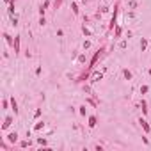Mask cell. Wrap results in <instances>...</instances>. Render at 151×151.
Returning <instances> with one entry per match:
<instances>
[{
	"instance_id": "cell-1",
	"label": "cell",
	"mask_w": 151,
	"mask_h": 151,
	"mask_svg": "<svg viewBox=\"0 0 151 151\" xmlns=\"http://www.w3.org/2000/svg\"><path fill=\"white\" fill-rule=\"evenodd\" d=\"M103 52H105V48H100V50H98V52H94V55H93V59H91V61H89V71H91V69H94V66H96V62H98V59L101 57V54H103Z\"/></svg>"
},
{
	"instance_id": "cell-2",
	"label": "cell",
	"mask_w": 151,
	"mask_h": 151,
	"mask_svg": "<svg viewBox=\"0 0 151 151\" xmlns=\"http://www.w3.org/2000/svg\"><path fill=\"white\" fill-rule=\"evenodd\" d=\"M117 14H119V5L114 7V14H112V20H110V25H109V30H114V27H117Z\"/></svg>"
},
{
	"instance_id": "cell-3",
	"label": "cell",
	"mask_w": 151,
	"mask_h": 151,
	"mask_svg": "<svg viewBox=\"0 0 151 151\" xmlns=\"http://www.w3.org/2000/svg\"><path fill=\"white\" fill-rule=\"evenodd\" d=\"M12 121H14V117H12V116H7V117H5L4 123H2V132H5V130H7V128L11 126Z\"/></svg>"
},
{
	"instance_id": "cell-4",
	"label": "cell",
	"mask_w": 151,
	"mask_h": 151,
	"mask_svg": "<svg viewBox=\"0 0 151 151\" xmlns=\"http://www.w3.org/2000/svg\"><path fill=\"white\" fill-rule=\"evenodd\" d=\"M139 124L142 126L144 133H151V126H149V123H148L146 119H142V117H141V119H139Z\"/></svg>"
},
{
	"instance_id": "cell-5",
	"label": "cell",
	"mask_w": 151,
	"mask_h": 151,
	"mask_svg": "<svg viewBox=\"0 0 151 151\" xmlns=\"http://www.w3.org/2000/svg\"><path fill=\"white\" fill-rule=\"evenodd\" d=\"M5 139H7V142H11V144H16V142H18V133H16V132H11L7 137H5Z\"/></svg>"
},
{
	"instance_id": "cell-6",
	"label": "cell",
	"mask_w": 151,
	"mask_h": 151,
	"mask_svg": "<svg viewBox=\"0 0 151 151\" xmlns=\"http://www.w3.org/2000/svg\"><path fill=\"white\" fill-rule=\"evenodd\" d=\"M48 7H50V0H44V2H43V5L39 7V14H41V16H44V11H46Z\"/></svg>"
},
{
	"instance_id": "cell-7",
	"label": "cell",
	"mask_w": 151,
	"mask_h": 151,
	"mask_svg": "<svg viewBox=\"0 0 151 151\" xmlns=\"http://www.w3.org/2000/svg\"><path fill=\"white\" fill-rule=\"evenodd\" d=\"M96 124H98L96 116H89V123H87V126H89V128H96Z\"/></svg>"
},
{
	"instance_id": "cell-8",
	"label": "cell",
	"mask_w": 151,
	"mask_h": 151,
	"mask_svg": "<svg viewBox=\"0 0 151 151\" xmlns=\"http://www.w3.org/2000/svg\"><path fill=\"white\" fill-rule=\"evenodd\" d=\"M100 80H103V73H94L93 78H91V84H98Z\"/></svg>"
},
{
	"instance_id": "cell-9",
	"label": "cell",
	"mask_w": 151,
	"mask_h": 151,
	"mask_svg": "<svg viewBox=\"0 0 151 151\" xmlns=\"http://www.w3.org/2000/svg\"><path fill=\"white\" fill-rule=\"evenodd\" d=\"M82 32H84V36H87V37H91L93 36V30H91L87 25H82Z\"/></svg>"
},
{
	"instance_id": "cell-10",
	"label": "cell",
	"mask_w": 151,
	"mask_h": 151,
	"mask_svg": "<svg viewBox=\"0 0 151 151\" xmlns=\"http://www.w3.org/2000/svg\"><path fill=\"white\" fill-rule=\"evenodd\" d=\"M9 101H11V107H12V110H14V116H16V114H18V103H16L14 98H9Z\"/></svg>"
},
{
	"instance_id": "cell-11",
	"label": "cell",
	"mask_w": 151,
	"mask_h": 151,
	"mask_svg": "<svg viewBox=\"0 0 151 151\" xmlns=\"http://www.w3.org/2000/svg\"><path fill=\"white\" fill-rule=\"evenodd\" d=\"M141 109H142V114H144V116H148V103H146V100H142V101H141Z\"/></svg>"
},
{
	"instance_id": "cell-12",
	"label": "cell",
	"mask_w": 151,
	"mask_h": 151,
	"mask_svg": "<svg viewBox=\"0 0 151 151\" xmlns=\"http://www.w3.org/2000/svg\"><path fill=\"white\" fill-rule=\"evenodd\" d=\"M14 54H20V36L14 37Z\"/></svg>"
},
{
	"instance_id": "cell-13",
	"label": "cell",
	"mask_w": 151,
	"mask_h": 151,
	"mask_svg": "<svg viewBox=\"0 0 151 151\" xmlns=\"http://www.w3.org/2000/svg\"><path fill=\"white\" fill-rule=\"evenodd\" d=\"M123 76L126 78V80H132L133 75H132V71H130V69H123Z\"/></svg>"
},
{
	"instance_id": "cell-14",
	"label": "cell",
	"mask_w": 151,
	"mask_h": 151,
	"mask_svg": "<svg viewBox=\"0 0 151 151\" xmlns=\"http://www.w3.org/2000/svg\"><path fill=\"white\" fill-rule=\"evenodd\" d=\"M146 48H148V39H146V37H142V39H141V50H142V52H146Z\"/></svg>"
},
{
	"instance_id": "cell-15",
	"label": "cell",
	"mask_w": 151,
	"mask_h": 151,
	"mask_svg": "<svg viewBox=\"0 0 151 151\" xmlns=\"http://www.w3.org/2000/svg\"><path fill=\"white\" fill-rule=\"evenodd\" d=\"M4 37H5V43H7V44H11V46H14V41H12V37H11L9 34H4Z\"/></svg>"
},
{
	"instance_id": "cell-16",
	"label": "cell",
	"mask_w": 151,
	"mask_h": 151,
	"mask_svg": "<svg viewBox=\"0 0 151 151\" xmlns=\"http://www.w3.org/2000/svg\"><path fill=\"white\" fill-rule=\"evenodd\" d=\"M43 128H44V123H43V121H39V123H36V126H34V130H36V132H41Z\"/></svg>"
},
{
	"instance_id": "cell-17",
	"label": "cell",
	"mask_w": 151,
	"mask_h": 151,
	"mask_svg": "<svg viewBox=\"0 0 151 151\" xmlns=\"http://www.w3.org/2000/svg\"><path fill=\"white\" fill-rule=\"evenodd\" d=\"M37 144H39V146H46V139H44V137H37Z\"/></svg>"
},
{
	"instance_id": "cell-18",
	"label": "cell",
	"mask_w": 151,
	"mask_h": 151,
	"mask_svg": "<svg viewBox=\"0 0 151 151\" xmlns=\"http://www.w3.org/2000/svg\"><path fill=\"white\" fill-rule=\"evenodd\" d=\"M7 12H9V14L12 16V14H14V0H12V2L9 4V9H7Z\"/></svg>"
},
{
	"instance_id": "cell-19",
	"label": "cell",
	"mask_w": 151,
	"mask_h": 151,
	"mask_svg": "<svg viewBox=\"0 0 151 151\" xmlns=\"http://www.w3.org/2000/svg\"><path fill=\"white\" fill-rule=\"evenodd\" d=\"M76 61H78V64H84L85 61H87V59H85V54H80V55H78V59H76Z\"/></svg>"
},
{
	"instance_id": "cell-20",
	"label": "cell",
	"mask_w": 151,
	"mask_h": 151,
	"mask_svg": "<svg viewBox=\"0 0 151 151\" xmlns=\"http://www.w3.org/2000/svg\"><path fill=\"white\" fill-rule=\"evenodd\" d=\"M71 9H73V14H78V12H80V9H78V4H71Z\"/></svg>"
},
{
	"instance_id": "cell-21",
	"label": "cell",
	"mask_w": 151,
	"mask_h": 151,
	"mask_svg": "<svg viewBox=\"0 0 151 151\" xmlns=\"http://www.w3.org/2000/svg\"><path fill=\"white\" fill-rule=\"evenodd\" d=\"M29 146H30V141H22V142H20V148H23V149L29 148Z\"/></svg>"
},
{
	"instance_id": "cell-22",
	"label": "cell",
	"mask_w": 151,
	"mask_h": 151,
	"mask_svg": "<svg viewBox=\"0 0 151 151\" xmlns=\"http://www.w3.org/2000/svg\"><path fill=\"white\" fill-rule=\"evenodd\" d=\"M126 46H128V41H126V39H123V41L119 43V48H121V50H124Z\"/></svg>"
},
{
	"instance_id": "cell-23",
	"label": "cell",
	"mask_w": 151,
	"mask_h": 151,
	"mask_svg": "<svg viewBox=\"0 0 151 151\" xmlns=\"http://www.w3.org/2000/svg\"><path fill=\"white\" fill-rule=\"evenodd\" d=\"M121 32H123V29L119 27V25H117V27H116V34H114V37H119V36H121Z\"/></svg>"
},
{
	"instance_id": "cell-24",
	"label": "cell",
	"mask_w": 151,
	"mask_h": 151,
	"mask_svg": "<svg viewBox=\"0 0 151 151\" xmlns=\"http://www.w3.org/2000/svg\"><path fill=\"white\" fill-rule=\"evenodd\" d=\"M11 23L14 25V27L18 25V16H16V14H12V16H11Z\"/></svg>"
},
{
	"instance_id": "cell-25",
	"label": "cell",
	"mask_w": 151,
	"mask_h": 151,
	"mask_svg": "<svg viewBox=\"0 0 151 151\" xmlns=\"http://www.w3.org/2000/svg\"><path fill=\"white\" fill-rule=\"evenodd\" d=\"M128 7H130V9H135V7H137V2H135V0H130V2H128Z\"/></svg>"
},
{
	"instance_id": "cell-26",
	"label": "cell",
	"mask_w": 151,
	"mask_h": 151,
	"mask_svg": "<svg viewBox=\"0 0 151 151\" xmlns=\"http://www.w3.org/2000/svg\"><path fill=\"white\" fill-rule=\"evenodd\" d=\"M148 91H149V87H148V85H141V94H146Z\"/></svg>"
},
{
	"instance_id": "cell-27",
	"label": "cell",
	"mask_w": 151,
	"mask_h": 151,
	"mask_svg": "<svg viewBox=\"0 0 151 151\" xmlns=\"http://www.w3.org/2000/svg\"><path fill=\"white\" fill-rule=\"evenodd\" d=\"M78 112H80V116H85V114H87V109H85V105H82Z\"/></svg>"
},
{
	"instance_id": "cell-28",
	"label": "cell",
	"mask_w": 151,
	"mask_h": 151,
	"mask_svg": "<svg viewBox=\"0 0 151 151\" xmlns=\"http://www.w3.org/2000/svg\"><path fill=\"white\" fill-rule=\"evenodd\" d=\"M87 48H91V41L87 39V41H84V50H87Z\"/></svg>"
},
{
	"instance_id": "cell-29",
	"label": "cell",
	"mask_w": 151,
	"mask_h": 151,
	"mask_svg": "<svg viewBox=\"0 0 151 151\" xmlns=\"http://www.w3.org/2000/svg\"><path fill=\"white\" fill-rule=\"evenodd\" d=\"M133 18H135V12H132V11H130L128 14H126V20H133Z\"/></svg>"
},
{
	"instance_id": "cell-30",
	"label": "cell",
	"mask_w": 151,
	"mask_h": 151,
	"mask_svg": "<svg viewBox=\"0 0 151 151\" xmlns=\"http://www.w3.org/2000/svg\"><path fill=\"white\" fill-rule=\"evenodd\" d=\"M9 103H11L9 100H4V101H2V107H4V109H7V107H9Z\"/></svg>"
},
{
	"instance_id": "cell-31",
	"label": "cell",
	"mask_w": 151,
	"mask_h": 151,
	"mask_svg": "<svg viewBox=\"0 0 151 151\" xmlns=\"http://www.w3.org/2000/svg\"><path fill=\"white\" fill-rule=\"evenodd\" d=\"M44 23H46V20H44V16H41V18H39V25H41V27H43Z\"/></svg>"
},
{
	"instance_id": "cell-32",
	"label": "cell",
	"mask_w": 151,
	"mask_h": 151,
	"mask_svg": "<svg viewBox=\"0 0 151 151\" xmlns=\"http://www.w3.org/2000/svg\"><path fill=\"white\" fill-rule=\"evenodd\" d=\"M39 116H41V109H37V110H36V112H34V117H36V119H37V117H39Z\"/></svg>"
},
{
	"instance_id": "cell-33",
	"label": "cell",
	"mask_w": 151,
	"mask_h": 151,
	"mask_svg": "<svg viewBox=\"0 0 151 151\" xmlns=\"http://www.w3.org/2000/svg\"><path fill=\"white\" fill-rule=\"evenodd\" d=\"M61 4H62V0H55V9H57V7H59Z\"/></svg>"
},
{
	"instance_id": "cell-34",
	"label": "cell",
	"mask_w": 151,
	"mask_h": 151,
	"mask_svg": "<svg viewBox=\"0 0 151 151\" xmlns=\"http://www.w3.org/2000/svg\"><path fill=\"white\" fill-rule=\"evenodd\" d=\"M4 2H5V4H11V2H12V0H4Z\"/></svg>"
},
{
	"instance_id": "cell-35",
	"label": "cell",
	"mask_w": 151,
	"mask_h": 151,
	"mask_svg": "<svg viewBox=\"0 0 151 151\" xmlns=\"http://www.w3.org/2000/svg\"><path fill=\"white\" fill-rule=\"evenodd\" d=\"M148 73H149V75H151V68H149V69H148Z\"/></svg>"
},
{
	"instance_id": "cell-36",
	"label": "cell",
	"mask_w": 151,
	"mask_h": 151,
	"mask_svg": "<svg viewBox=\"0 0 151 151\" xmlns=\"http://www.w3.org/2000/svg\"><path fill=\"white\" fill-rule=\"evenodd\" d=\"M80 2H87V0H80Z\"/></svg>"
}]
</instances>
